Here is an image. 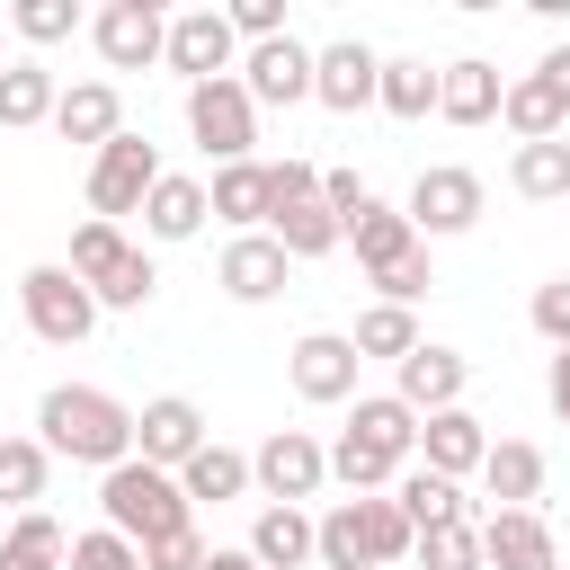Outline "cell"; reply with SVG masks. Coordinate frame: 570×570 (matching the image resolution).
Segmentation results:
<instances>
[{"label":"cell","mask_w":570,"mask_h":570,"mask_svg":"<svg viewBox=\"0 0 570 570\" xmlns=\"http://www.w3.org/2000/svg\"><path fill=\"white\" fill-rule=\"evenodd\" d=\"M62 570H142V543H125V534H107V525H89V534H71V552H62Z\"/></svg>","instance_id":"cell-39"},{"label":"cell","mask_w":570,"mask_h":570,"mask_svg":"<svg viewBox=\"0 0 570 570\" xmlns=\"http://www.w3.org/2000/svg\"><path fill=\"white\" fill-rule=\"evenodd\" d=\"M534 71H543V80H552V89H561V98H570V45H552V53H543V62H534Z\"/></svg>","instance_id":"cell-48"},{"label":"cell","mask_w":570,"mask_h":570,"mask_svg":"<svg viewBox=\"0 0 570 570\" xmlns=\"http://www.w3.org/2000/svg\"><path fill=\"white\" fill-rule=\"evenodd\" d=\"M187 134H196V151H205L214 169H232V160H249V151H258V107H249L240 71H232V80H196V89H187Z\"/></svg>","instance_id":"cell-5"},{"label":"cell","mask_w":570,"mask_h":570,"mask_svg":"<svg viewBox=\"0 0 570 570\" xmlns=\"http://www.w3.org/2000/svg\"><path fill=\"white\" fill-rule=\"evenodd\" d=\"M258 570H303L312 561V517L303 508H258V525H249V543H240Z\"/></svg>","instance_id":"cell-29"},{"label":"cell","mask_w":570,"mask_h":570,"mask_svg":"<svg viewBox=\"0 0 570 570\" xmlns=\"http://www.w3.org/2000/svg\"><path fill=\"white\" fill-rule=\"evenodd\" d=\"M53 134H62V142H89V151H107V142L125 134V98H116V80H71V89L53 98Z\"/></svg>","instance_id":"cell-19"},{"label":"cell","mask_w":570,"mask_h":570,"mask_svg":"<svg viewBox=\"0 0 570 570\" xmlns=\"http://www.w3.org/2000/svg\"><path fill=\"white\" fill-rule=\"evenodd\" d=\"M410 552H419L428 570H481V517H463V525H428Z\"/></svg>","instance_id":"cell-37"},{"label":"cell","mask_w":570,"mask_h":570,"mask_svg":"<svg viewBox=\"0 0 570 570\" xmlns=\"http://www.w3.org/2000/svg\"><path fill=\"white\" fill-rule=\"evenodd\" d=\"M205 214H223V223H232V240H240V232H258V223H267V160H232V169H214Z\"/></svg>","instance_id":"cell-26"},{"label":"cell","mask_w":570,"mask_h":570,"mask_svg":"<svg viewBox=\"0 0 570 570\" xmlns=\"http://www.w3.org/2000/svg\"><path fill=\"white\" fill-rule=\"evenodd\" d=\"M223 18H232V36H240V45H267V36H285V0H232Z\"/></svg>","instance_id":"cell-43"},{"label":"cell","mask_w":570,"mask_h":570,"mask_svg":"<svg viewBox=\"0 0 570 570\" xmlns=\"http://www.w3.org/2000/svg\"><path fill=\"white\" fill-rule=\"evenodd\" d=\"M392 508L410 517V534H428V525H463V517H472L463 481H445V472H428V463H410V472L392 481Z\"/></svg>","instance_id":"cell-24"},{"label":"cell","mask_w":570,"mask_h":570,"mask_svg":"<svg viewBox=\"0 0 570 570\" xmlns=\"http://www.w3.org/2000/svg\"><path fill=\"white\" fill-rule=\"evenodd\" d=\"M142 232H151V240H196V232H205V178L160 169L151 196H142Z\"/></svg>","instance_id":"cell-25"},{"label":"cell","mask_w":570,"mask_h":570,"mask_svg":"<svg viewBox=\"0 0 570 570\" xmlns=\"http://www.w3.org/2000/svg\"><path fill=\"white\" fill-rule=\"evenodd\" d=\"M205 436H214V428H205V410H196L187 392H160V401H142V410H134V454H142L151 472H178Z\"/></svg>","instance_id":"cell-13"},{"label":"cell","mask_w":570,"mask_h":570,"mask_svg":"<svg viewBox=\"0 0 570 570\" xmlns=\"http://www.w3.org/2000/svg\"><path fill=\"white\" fill-rule=\"evenodd\" d=\"M142 570H205V534L187 525V534H169V543H151V552H142Z\"/></svg>","instance_id":"cell-45"},{"label":"cell","mask_w":570,"mask_h":570,"mask_svg":"<svg viewBox=\"0 0 570 570\" xmlns=\"http://www.w3.org/2000/svg\"><path fill=\"white\" fill-rule=\"evenodd\" d=\"M36 445L116 472V463L134 454V410H125L116 392H98V383H53V392L36 401Z\"/></svg>","instance_id":"cell-1"},{"label":"cell","mask_w":570,"mask_h":570,"mask_svg":"<svg viewBox=\"0 0 570 570\" xmlns=\"http://www.w3.org/2000/svg\"><path fill=\"white\" fill-rule=\"evenodd\" d=\"M410 232L419 240H454V232H472L481 223V178L463 169V160H436V169H419L410 178Z\"/></svg>","instance_id":"cell-7"},{"label":"cell","mask_w":570,"mask_h":570,"mask_svg":"<svg viewBox=\"0 0 570 570\" xmlns=\"http://www.w3.org/2000/svg\"><path fill=\"white\" fill-rule=\"evenodd\" d=\"M89 294H98V312H142L151 294H160V267H151V249L142 240H125V223H80L71 232V258H62Z\"/></svg>","instance_id":"cell-3"},{"label":"cell","mask_w":570,"mask_h":570,"mask_svg":"<svg viewBox=\"0 0 570 570\" xmlns=\"http://www.w3.org/2000/svg\"><path fill=\"white\" fill-rule=\"evenodd\" d=\"M53 98H62V89H53V71H45L36 53H18V62L0 71V125H9V134L53 125Z\"/></svg>","instance_id":"cell-30"},{"label":"cell","mask_w":570,"mask_h":570,"mask_svg":"<svg viewBox=\"0 0 570 570\" xmlns=\"http://www.w3.org/2000/svg\"><path fill=\"white\" fill-rule=\"evenodd\" d=\"M240 89H249V107H303L312 98V45H294V36L249 45L240 53Z\"/></svg>","instance_id":"cell-15"},{"label":"cell","mask_w":570,"mask_h":570,"mask_svg":"<svg viewBox=\"0 0 570 570\" xmlns=\"http://www.w3.org/2000/svg\"><path fill=\"white\" fill-rule=\"evenodd\" d=\"M98 517H107V534H125V543H142V552L196 525V508H187L178 472H151L142 454H125L116 472H98Z\"/></svg>","instance_id":"cell-2"},{"label":"cell","mask_w":570,"mask_h":570,"mask_svg":"<svg viewBox=\"0 0 570 570\" xmlns=\"http://www.w3.org/2000/svg\"><path fill=\"white\" fill-rule=\"evenodd\" d=\"M508 187H517L525 205H561V196H570V142H561V134H552V142H517Z\"/></svg>","instance_id":"cell-32"},{"label":"cell","mask_w":570,"mask_h":570,"mask_svg":"<svg viewBox=\"0 0 570 570\" xmlns=\"http://www.w3.org/2000/svg\"><path fill=\"white\" fill-rule=\"evenodd\" d=\"M481 454H490V428H481L472 410H436V419H419V463H428V472L463 481V472H481Z\"/></svg>","instance_id":"cell-21"},{"label":"cell","mask_w":570,"mask_h":570,"mask_svg":"<svg viewBox=\"0 0 570 570\" xmlns=\"http://www.w3.org/2000/svg\"><path fill=\"white\" fill-rule=\"evenodd\" d=\"M356 365H365V356L347 347V330H303V338L285 347L294 392H303V401H321V410H330V401H356Z\"/></svg>","instance_id":"cell-11"},{"label":"cell","mask_w":570,"mask_h":570,"mask_svg":"<svg viewBox=\"0 0 570 570\" xmlns=\"http://www.w3.org/2000/svg\"><path fill=\"white\" fill-rule=\"evenodd\" d=\"M347 436H365V445H374V454H392V463H410V454H419V419H410L392 392H356Z\"/></svg>","instance_id":"cell-27"},{"label":"cell","mask_w":570,"mask_h":570,"mask_svg":"<svg viewBox=\"0 0 570 570\" xmlns=\"http://www.w3.org/2000/svg\"><path fill=\"white\" fill-rule=\"evenodd\" d=\"M321 481H330V445L312 428H276L249 454V490H267V508H303V499H321Z\"/></svg>","instance_id":"cell-6"},{"label":"cell","mask_w":570,"mask_h":570,"mask_svg":"<svg viewBox=\"0 0 570 570\" xmlns=\"http://www.w3.org/2000/svg\"><path fill=\"white\" fill-rule=\"evenodd\" d=\"M0 570H45V561H27V552H9V543H0Z\"/></svg>","instance_id":"cell-50"},{"label":"cell","mask_w":570,"mask_h":570,"mask_svg":"<svg viewBox=\"0 0 570 570\" xmlns=\"http://www.w3.org/2000/svg\"><path fill=\"white\" fill-rule=\"evenodd\" d=\"M463 383H472V356L463 347H410L401 356V383H392V401L410 410V419H436V410H463Z\"/></svg>","instance_id":"cell-12"},{"label":"cell","mask_w":570,"mask_h":570,"mask_svg":"<svg viewBox=\"0 0 570 570\" xmlns=\"http://www.w3.org/2000/svg\"><path fill=\"white\" fill-rule=\"evenodd\" d=\"M499 98H508V80H499V62H481V53H463V62L436 71V116H445V125H490Z\"/></svg>","instance_id":"cell-20"},{"label":"cell","mask_w":570,"mask_h":570,"mask_svg":"<svg viewBox=\"0 0 570 570\" xmlns=\"http://www.w3.org/2000/svg\"><path fill=\"white\" fill-rule=\"evenodd\" d=\"M178 490H187V508H196V499H214V508H223V499H240V490H249V454L205 436V445L178 463Z\"/></svg>","instance_id":"cell-28"},{"label":"cell","mask_w":570,"mask_h":570,"mask_svg":"<svg viewBox=\"0 0 570 570\" xmlns=\"http://www.w3.org/2000/svg\"><path fill=\"white\" fill-rule=\"evenodd\" d=\"M303 196H321V169L312 160H267V214H285V205H303Z\"/></svg>","instance_id":"cell-41"},{"label":"cell","mask_w":570,"mask_h":570,"mask_svg":"<svg viewBox=\"0 0 570 570\" xmlns=\"http://www.w3.org/2000/svg\"><path fill=\"white\" fill-rule=\"evenodd\" d=\"M267 240H276L285 258H330V249H338V214H330L321 196H303V205L267 214Z\"/></svg>","instance_id":"cell-33"},{"label":"cell","mask_w":570,"mask_h":570,"mask_svg":"<svg viewBox=\"0 0 570 570\" xmlns=\"http://www.w3.org/2000/svg\"><path fill=\"white\" fill-rule=\"evenodd\" d=\"M365 196H374V187H365V178H356V169H321V205H330V214H338V223H347V214H356V205H365Z\"/></svg>","instance_id":"cell-46"},{"label":"cell","mask_w":570,"mask_h":570,"mask_svg":"<svg viewBox=\"0 0 570 570\" xmlns=\"http://www.w3.org/2000/svg\"><path fill=\"white\" fill-rule=\"evenodd\" d=\"M428 285H436V267H428V249H410L401 267H383V276H374V294H383V303H401V312H410V303H419Z\"/></svg>","instance_id":"cell-42"},{"label":"cell","mask_w":570,"mask_h":570,"mask_svg":"<svg viewBox=\"0 0 570 570\" xmlns=\"http://www.w3.org/2000/svg\"><path fill=\"white\" fill-rule=\"evenodd\" d=\"M312 561H321V570H374V543H365L356 499H338L330 517H312Z\"/></svg>","instance_id":"cell-34"},{"label":"cell","mask_w":570,"mask_h":570,"mask_svg":"<svg viewBox=\"0 0 570 570\" xmlns=\"http://www.w3.org/2000/svg\"><path fill=\"white\" fill-rule=\"evenodd\" d=\"M45 472H53V454L36 445V436H0V508H36L45 499Z\"/></svg>","instance_id":"cell-36"},{"label":"cell","mask_w":570,"mask_h":570,"mask_svg":"<svg viewBox=\"0 0 570 570\" xmlns=\"http://www.w3.org/2000/svg\"><path fill=\"white\" fill-rule=\"evenodd\" d=\"M499 125H508L517 142H552V134L570 125V98H561L543 71H517V80H508V98H499Z\"/></svg>","instance_id":"cell-22"},{"label":"cell","mask_w":570,"mask_h":570,"mask_svg":"<svg viewBox=\"0 0 570 570\" xmlns=\"http://www.w3.org/2000/svg\"><path fill=\"white\" fill-rule=\"evenodd\" d=\"M0 71H9V53H0Z\"/></svg>","instance_id":"cell-51"},{"label":"cell","mask_w":570,"mask_h":570,"mask_svg":"<svg viewBox=\"0 0 570 570\" xmlns=\"http://www.w3.org/2000/svg\"><path fill=\"white\" fill-rule=\"evenodd\" d=\"M9 27H18L27 45H62V36H71V27H89V18H80V0H18V9H9Z\"/></svg>","instance_id":"cell-38"},{"label":"cell","mask_w":570,"mask_h":570,"mask_svg":"<svg viewBox=\"0 0 570 570\" xmlns=\"http://www.w3.org/2000/svg\"><path fill=\"white\" fill-rule=\"evenodd\" d=\"M151 178H160V151H151L142 134H116V142L89 160V214H98V223H125V214H142Z\"/></svg>","instance_id":"cell-9"},{"label":"cell","mask_w":570,"mask_h":570,"mask_svg":"<svg viewBox=\"0 0 570 570\" xmlns=\"http://www.w3.org/2000/svg\"><path fill=\"white\" fill-rule=\"evenodd\" d=\"M160 62H169L187 89H196V80H232V71H240V36H232V18H223V9H178V18H169Z\"/></svg>","instance_id":"cell-8"},{"label":"cell","mask_w":570,"mask_h":570,"mask_svg":"<svg viewBox=\"0 0 570 570\" xmlns=\"http://www.w3.org/2000/svg\"><path fill=\"white\" fill-rule=\"evenodd\" d=\"M18 312H27V330H36L45 347H80V338L98 330V294H89L62 258H45V267L18 276Z\"/></svg>","instance_id":"cell-4"},{"label":"cell","mask_w":570,"mask_h":570,"mask_svg":"<svg viewBox=\"0 0 570 570\" xmlns=\"http://www.w3.org/2000/svg\"><path fill=\"white\" fill-rule=\"evenodd\" d=\"M89 45H98L107 71H142V62H160L169 18H160V0H107V9L89 18Z\"/></svg>","instance_id":"cell-10"},{"label":"cell","mask_w":570,"mask_h":570,"mask_svg":"<svg viewBox=\"0 0 570 570\" xmlns=\"http://www.w3.org/2000/svg\"><path fill=\"white\" fill-rule=\"evenodd\" d=\"M347 347H356V356H392V365H401V356L419 347V312H401V303H365V312H356V330H347Z\"/></svg>","instance_id":"cell-35"},{"label":"cell","mask_w":570,"mask_h":570,"mask_svg":"<svg viewBox=\"0 0 570 570\" xmlns=\"http://www.w3.org/2000/svg\"><path fill=\"white\" fill-rule=\"evenodd\" d=\"M481 570H561L552 525L534 508H490L481 517Z\"/></svg>","instance_id":"cell-16"},{"label":"cell","mask_w":570,"mask_h":570,"mask_svg":"<svg viewBox=\"0 0 570 570\" xmlns=\"http://www.w3.org/2000/svg\"><path fill=\"white\" fill-rule=\"evenodd\" d=\"M205 570H258L249 552H205Z\"/></svg>","instance_id":"cell-49"},{"label":"cell","mask_w":570,"mask_h":570,"mask_svg":"<svg viewBox=\"0 0 570 570\" xmlns=\"http://www.w3.org/2000/svg\"><path fill=\"white\" fill-rule=\"evenodd\" d=\"M285 276H294V258H285L267 232H240V240L223 249V267H214V285H223L232 303H276V294H285Z\"/></svg>","instance_id":"cell-18"},{"label":"cell","mask_w":570,"mask_h":570,"mask_svg":"<svg viewBox=\"0 0 570 570\" xmlns=\"http://www.w3.org/2000/svg\"><path fill=\"white\" fill-rule=\"evenodd\" d=\"M338 240H356V267H365V276H383V267H401L410 249H428V240L410 232V214H401V205H383V196H365V205L338 223Z\"/></svg>","instance_id":"cell-17"},{"label":"cell","mask_w":570,"mask_h":570,"mask_svg":"<svg viewBox=\"0 0 570 570\" xmlns=\"http://www.w3.org/2000/svg\"><path fill=\"white\" fill-rule=\"evenodd\" d=\"M374 107H383V116H401V125H419V116H436V71H428L419 53H383V80H374Z\"/></svg>","instance_id":"cell-31"},{"label":"cell","mask_w":570,"mask_h":570,"mask_svg":"<svg viewBox=\"0 0 570 570\" xmlns=\"http://www.w3.org/2000/svg\"><path fill=\"white\" fill-rule=\"evenodd\" d=\"M374 80H383V53H374L365 36H330V45L312 53V98L338 107V116L374 107Z\"/></svg>","instance_id":"cell-14"},{"label":"cell","mask_w":570,"mask_h":570,"mask_svg":"<svg viewBox=\"0 0 570 570\" xmlns=\"http://www.w3.org/2000/svg\"><path fill=\"white\" fill-rule=\"evenodd\" d=\"M481 490H490L499 508H534V499H543V445H525V436H490V454H481Z\"/></svg>","instance_id":"cell-23"},{"label":"cell","mask_w":570,"mask_h":570,"mask_svg":"<svg viewBox=\"0 0 570 570\" xmlns=\"http://www.w3.org/2000/svg\"><path fill=\"white\" fill-rule=\"evenodd\" d=\"M534 330H543L552 347H570V276H552V285H534Z\"/></svg>","instance_id":"cell-44"},{"label":"cell","mask_w":570,"mask_h":570,"mask_svg":"<svg viewBox=\"0 0 570 570\" xmlns=\"http://www.w3.org/2000/svg\"><path fill=\"white\" fill-rule=\"evenodd\" d=\"M0 543H9V552H27V561H45V570H62V552H71V534H62L45 508H27V517H18Z\"/></svg>","instance_id":"cell-40"},{"label":"cell","mask_w":570,"mask_h":570,"mask_svg":"<svg viewBox=\"0 0 570 570\" xmlns=\"http://www.w3.org/2000/svg\"><path fill=\"white\" fill-rule=\"evenodd\" d=\"M543 401H552V419L570 428V347H552V365H543Z\"/></svg>","instance_id":"cell-47"}]
</instances>
